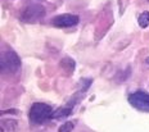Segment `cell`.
Returning a JSON list of instances; mask_svg holds the SVG:
<instances>
[{
	"label": "cell",
	"mask_w": 149,
	"mask_h": 132,
	"mask_svg": "<svg viewBox=\"0 0 149 132\" xmlns=\"http://www.w3.org/2000/svg\"><path fill=\"white\" fill-rule=\"evenodd\" d=\"M53 109L45 103H33L30 108L29 118L33 124H41L53 115Z\"/></svg>",
	"instance_id": "1"
},
{
	"label": "cell",
	"mask_w": 149,
	"mask_h": 132,
	"mask_svg": "<svg viewBox=\"0 0 149 132\" xmlns=\"http://www.w3.org/2000/svg\"><path fill=\"white\" fill-rule=\"evenodd\" d=\"M1 69L3 75H13L21 68V59L13 50H5L1 53Z\"/></svg>",
	"instance_id": "2"
},
{
	"label": "cell",
	"mask_w": 149,
	"mask_h": 132,
	"mask_svg": "<svg viewBox=\"0 0 149 132\" xmlns=\"http://www.w3.org/2000/svg\"><path fill=\"white\" fill-rule=\"evenodd\" d=\"M45 17V8L41 4H30L23 9L21 19L26 23H35Z\"/></svg>",
	"instance_id": "3"
},
{
	"label": "cell",
	"mask_w": 149,
	"mask_h": 132,
	"mask_svg": "<svg viewBox=\"0 0 149 132\" xmlns=\"http://www.w3.org/2000/svg\"><path fill=\"white\" fill-rule=\"evenodd\" d=\"M129 103L141 112L149 113V94L144 91H136L129 95Z\"/></svg>",
	"instance_id": "4"
},
{
	"label": "cell",
	"mask_w": 149,
	"mask_h": 132,
	"mask_svg": "<svg viewBox=\"0 0 149 132\" xmlns=\"http://www.w3.org/2000/svg\"><path fill=\"white\" fill-rule=\"evenodd\" d=\"M80 22V17L76 14H71V13H64L55 16L52 19L53 26L58 27V28H66V27H73Z\"/></svg>",
	"instance_id": "5"
},
{
	"label": "cell",
	"mask_w": 149,
	"mask_h": 132,
	"mask_svg": "<svg viewBox=\"0 0 149 132\" xmlns=\"http://www.w3.org/2000/svg\"><path fill=\"white\" fill-rule=\"evenodd\" d=\"M76 104V101H72V103L67 104L64 106H61L59 109H57L54 113H53L52 118H62V117H66V115H70L72 113V109H73V105Z\"/></svg>",
	"instance_id": "6"
},
{
	"label": "cell",
	"mask_w": 149,
	"mask_h": 132,
	"mask_svg": "<svg viewBox=\"0 0 149 132\" xmlns=\"http://www.w3.org/2000/svg\"><path fill=\"white\" fill-rule=\"evenodd\" d=\"M74 66H76V63H74V60L72 59V58H70V57H64L63 59L61 60V67H62V69L67 70L68 73H72V72H73Z\"/></svg>",
	"instance_id": "7"
},
{
	"label": "cell",
	"mask_w": 149,
	"mask_h": 132,
	"mask_svg": "<svg viewBox=\"0 0 149 132\" xmlns=\"http://www.w3.org/2000/svg\"><path fill=\"white\" fill-rule=\"evenodd\" d=\"M138 23L141 28H147V27H149V12L148 10L140 13V16L138 18Z\"/></svg>",
	"instance_id": "8"
},
{
	"label": "cell",
	"mask_w": 149,
	"mask_h": 132,
	"mask_svg": "<svg viewBox=\"0 0 149 132\" xmlns=\"http://www.w3.org/2000/svg\"><path fill=\"white\" fill-rule=\"evenodd\" d=\"M73 127H74V124L72 123V122H64V123L59 127L58 132H72Z\"/></svg>",
	"instance_id": "9"
},
{
	"label": "cell",
	"mask_w": 149,
	"mask_h": 132,
	"mask_svg": "<svg viewBox=\"0 0 149 132\" xmlns=\"http://www.w3.org/2000/svg\"><path fill=\"white\" fill-rule=\"evenodd\" d=\"M4 126L7 127L8 132H14L17 130V122L15 121H4Z\"/></svg>",
	"instance_id": "10"
},
{
	"label": "cell",
	"mask_w": 149,
	"mask_h": 132,
	"mask_svg": "<svg viewBox=\"0 0 149 132\" xmlns=\"http://www.w3.org/2000/svg\"><path fill=\"white\" fill-rule=\"evenodd\" d=\"M147 63L149 64V58H147Z\"/></svg>",
	"instance_id": "11"
}]
</instances>
